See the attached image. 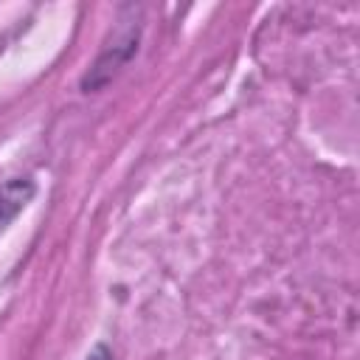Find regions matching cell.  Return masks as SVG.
Instances as JSON below:
<instances>
[{
  "label": "cell",
  "mask_w": 360,
  "mask_h": 360,
  "mask_svg": "<svg viewBox=\"0 0 360 360\" xmlns=\"http://www.w3.org/2000/svg\"><path fill=\"white\" fill-rule=\"evenodd\" d=\"M31 197H34V183L28 177H14L0 183V231L28 205Z\"/></svg>",
  "instance_id": "cell-2"
},
{
  "label": "cell",
  "mask_w": 360,
  "mask_h": 360,
  "mask_svg": "<svg viewBox=\"0 0 360 360\" xmlns=\"http://www.w3.org/2000/svg\"><path fill=\"white\" fill-rule=\"evenodd\" d=\"M87 360H112V354H110V349H107V346H101V343H98V346L87 354Z\"/></svg>",
  "instance_id": "cell-3"
},
{
  "label": "cell",
  "mask_w": 360,
  "mask_h": 360,
  "mask_svg": "<svg viewBox=\"0 0 360 360\" xmlns=\"http://www.w3.org/2000/svg\"><path fill=\"white\" fill-rule=\"evenodd\" d=\"M138 37H141V8L127 6V8H121V20H118L115 31L107 37V42H104L96 65L82 79V87L87 93L104 87L118 73V68L138 51Z\"/></svg>",
  "instance_id": "cell-1"
}]
</instances>
